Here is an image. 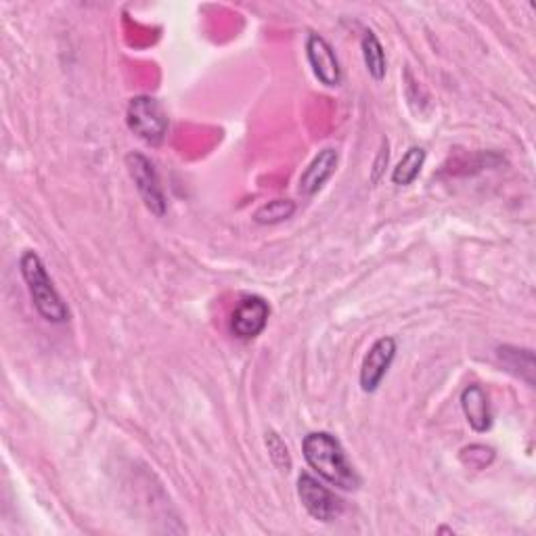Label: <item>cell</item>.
Here are the masks:
<instances>
[{"mask_svg":"<svg viewBox=\"0 0 536 536\" xmlns=\"http://www.w3.org/2000/svg\"><path fill=\"white\" fill-rule=\"evenodd\" d=\"M302 455L310 465L312 472H317L327 484L356 490L361 486V478L356 469L348 461L340 440L329 432H312L302 442Z\"/></svg>","mask_w":536,"mask_h":536,"instance_id":"obj_1","label":"cell"},{"mask_svg":"<svg viewBox=\"0 0 536 536\" xmlns=\"http://www.w3.org/2000/svg\"><path fill=\"white\" fill-rule=\"evenodd\" d=\"M19 271L28 285L32 302L42 319L57 325L70 321V310H67V304L59 296L53 285V279L47 273V266H44V262L36 252L32 250L24 252V256L19 260Z\"/></svg>","mask_w":536,"mask_h":536,"instance_id":"obj_2","label":"cell"},{"mask_svg":"<svg viewBox=\"0 0 536 536\" xmlns=\"http://www.w3.org/2000/svg\"><path fill=\"white\" fill-rule=\"evenodd\" d=\"M126 126L134 137H139L151 147H158L166 139L170 120L164 105L158 99L139 95L132 97L126 107Z\"/></svg>","mask_w":536,"mask_h":536,"instance_id":"obj_3","label":"cell"},{"mask_svg":"<svg viewBox=\"0 0 536 536\" xmlns=\"http://www.w3.org/2000/svg\"><path fill=\"white\" fill-rule=\"evenodd\" d=\"M126 168L132 176L134 185H137V191L143 199V204L147 206V210L158 218H162L168 210V201H166V193L162 189L160 176L153 162L145 158L143 153L132 151L126 155Z\"/></svg>","mask_w":536,"mask_h":536,"instance_id":"obj_4","label":"cell"},{"mask_svg":"<svg viewBox=\"0 0 536 536\" xmlns=\"http://www.w3.org/2000/svg\"><path fill=\"white\" fill-rule=\"evenodd\" d=\"M298 497L304 505V509L310 513V518L317 522H335L342 518L344 513V501L329 490L325 484H321L315 476L300 474L298 478Z\"/></svg>","mask_w":536,"mask_h":536,"instance_id":"obj_5","label":"cell"},{"mask_svg":"<svg viewBox=\"0 0 536 536\" xmlns=\"http://www.w3.org/2000/svg\"><path fill=\"white\" fill-rule=\"evenodd\" d=\"M398 344L392 335H384L373 342V346L367 350L363 365H361V388L363 392L371 394L379 386H382L384 377L388 375L394 359H396Z\"/></svg>","mask_w":536,"mask_h":536,"instance_id":"obj_6","label":"cell"},{"mask_svg":"<svg viewBox=\"0 0 536 536\" xmlns=\"http://www.w3.org/2000/svg\"><path fill=\"white\" fill-rule=\"evenodd\" d=\"M271 306L260 296H245L231 317V331L239 340H254L266 329Z\"/></svg>","mask_w":536,"mask_h":536,"instance_id":"obj_7","label":"cell"},{"mask_svg":"<svg viewBox=\"0 0 536 536\" xmlns=\"http://www.w3.org/2000/svg\"><path fill=\"white\" fill-rule=\"evenodd\" d=\"M306 59L312 67V74L317 76V80L327 86L335 88L342 84V67L340 59L335 55L331 44L319 36V34H308L306 38Z\"/></svg>","mask_w":536,"mask_h":536,"instance_id":"obj_8","label":"cell"},{"mask_svg":"<svg viewBox=\"0 0 536 536\" xmlns=\"http://www.w3.org/2000/svg\"><path fill=\"white\" fill-rule=\"evenodd\" d=\"M461 409L469 423V428L484 434L493 426V413H490V400L482 386L472 384L461 392Z\"/></svg>","mask_w":536,"mask_h":536,"instance_id":"obj_9","label":"cell"},{"mask_svg":"<svg viewBox=\"0 0 536 536\" xmlns=\"http://www.w3.org/2000/svg\"><path fill=\"white\" fill-rule=\"evenodd\" d=\"M335 168H338V151L335 149H323L315 160H312L306 170L300 176L298 191L306 197L315 195L323 189V185L333 176Z\"/></svg>","mask_w":536,"mask_h":536,"instance_id":"obj_10","label":"cell"},{"mask_svg":"<svg viewBox=\"0 0 536 536\" xmlns=\"http://www.w3.org/2000/svg\"><path fill=\"white\" fill-rule=\"evenodd\" d=\"M361 49H363V59H365V67L369 76L375 82H382L388 72V59H386V51L382 47V42H379L373 30H367L363 34Z\"/></svg>","mask_w":536,"mask_h":536,"instance_id":"obj_11","label":"cell"},{"mask_svg":"<svg viewBox=\"0 0 536 536\" xmlns=\"http://www.w3.org/2000/svg\"><path fill=\"white\" fill-rule=\"evenodd\" d=\"M426 164V149L423 147H411L398 166L392 172V183L398 187H409L417 181V176L421 174V168Z\"/></svg>","mask_w":536,"mask_h":536,"instance_id":"obj_12","label":"cell"},{"mask_svg":"<svg viewBox=\"0 0 536 536\" xmlns=\"http://www.w3.org/2000/svg\"><path fill=\"white\" fill-rule=\"evenodd\" d=\"M296 204L292 199H273L262 204L254 212V222L260 227H273L279 225V222H285L294 216Z\"/></svg>","mask_w":536,"mask_h":536,"instance_id":"obj_13","label":"cell"},{"mask_svg":"<svg viewBox=\"0 0 536 536\" xmlns=\"http://www.w3.org/2000/svg\"><path fill=\"white\" fill-rule=\"evenodd\" d=\"M459 459L469 469H486L495 461V449H490V446H484V444H472V446H465Z\"/></svg>","mask_w":536,"mask_h":536,"instance_id":"obj_14","label":"cell"},{"mask_svg":"<svg viewBox=\"0 0 536 536\" xmlns=\"http://www.w3.org/2000/svg\"><path fill=\"white\" fill-rule=\"evenodd\" d=\"M266 446H268V453H271L275 465L285 469V472H289V467H292V459H289V451H287L285 442L281 440V436L275 434V432H268L266 434Z\"/></svg>","mask_w":536,"mask_h":536,"instance_id":"obj_15","label":"cell"},{"mask_svg":"<svg viewBox=\"0 0 536 536\" xmlns=\"http://www.w3.org/2000/svg\"><path fill=\"white\" fill-rule=\"evenodd\" d=\"M388 160H390V151H388V141L384 139L382 149H379L375 166H373V183H379V178H382V172H384V166H388Z\"/></svg>","mask_w":536,"mask_h":536,"instance_id":"obj_16","label":"cell"}]
</instances>
